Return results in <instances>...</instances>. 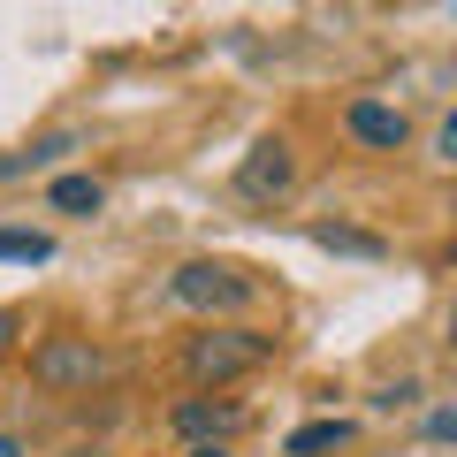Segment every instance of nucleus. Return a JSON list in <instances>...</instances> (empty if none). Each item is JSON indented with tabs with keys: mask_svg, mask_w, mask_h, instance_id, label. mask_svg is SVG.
Segmentation results:
<instances>
[{
	"mask_svg": "<svg viewBox=\"0 0 457 457\" xmlns=\"http://www.w3.org/2000/svg\"><path fill=\"white\" fill-rule=\"evenodd\" d=\"M275 359V336H260V328H198L191 343H183V374L198 381V389H228V381H245V374H260V366Z\"/></svg>",
	"mask_w": 457,
	"mask_h": 457,
	"instance_id": "obj_1",
	"label": "nucleus"
},
{
	"mask_svg": "<svg viewBox=\"0 0 457 457\" xmlns=\"http://www.w3.org/2000/svg\"><path fill=\"white\" fill-rule=\"evenodd\" d=\"M168 297L191 312H245L252 297H260V282L245 275V267H228V260H183L176 275H168Z\"/></svg>",
	"mask_w": 457,
	"mask_h": 457,
	"instance_id": "obj_2",
	"label": "nucleus"
},
{
	"mask_svg": "<svg viewBox=\"0 0 457 457\" xmlns=\"http://www.w3.org/2000/svg\"><path fill=\"white\" fill-rule=\"evenodd\" d=\"M99 374H107V351H99L92 336H46L31 351V381L38 389H92Z\"/></svg>",
	"mask_w": 457,
	"mask_h": 457,
	"instance_id": "obj_3",
	"label": "nucleus"
},
{
	"mask_svg": "<svg viewBox=\"0 0 457 457\" xmlns=\"http://www.w3.org/2000/svg\"><path fill=\"white\" fill-rule=\"evenodd\" d=\"M290 191H297L290 137H260V145L237 161V198H245V206H275V198H290Z\"/></svg>",
	"mask_w": 457,
	"mask_h": 457,
	"instance_id": "obj_4",
	"label": "nucleus"
},
{
	"mask_svg": "<svg viewBox=\"0 0 457 457\" xmlns=\"http://www.w3.org/2000/svg\"><path fill=\"white\" fill-rule=\"evenodd\" d=\"M168 427H176L183 442H228L245 427V411L228 404V396H183V404L168 411Z\"/></svg>",
	"mask_w": 457,
	"mask_h": 457,
	"instance_id": "obj_5",
	"label": "nucleus"
},
{
	"mask_svg": "<svg viewBox=\"0 0 457 457\" xmlns=\"http://www.w3.org/2000/svg\"><path fill=\"white\" fill-rule=\"evenodd\" d=\"M343 130L359 137V145H374V153H396L404 145V114L381 107V99H351V107H343Z\"/></svg>",
	"mask_w": 457,
	"mask_h": 457,
	"instance_id": "obj_6",
	"label": "nucleus"
},
{
	"mask_svg": "<svg viewBox=\"0 0 457 457\" xmlns=\"http://www.w3.org/2000/svg\"><path fill=\"white\" fill-rule=\"evenodd\" d=\"M62 153H77V130H54V137H38V145L8 153V161H0V183H16V176H46V168H62Z\"/></svg>",
	"mask_w": 457,
	"mask_h": 457,
	"instance_id": "obj_7",
	"label": "nucleus"
},
{
	"mask_svg": "<svg viewBox=\"0 0 457 457\" xmlns=\"http://www.w3.org/2000/svg\"><path fill=\"white\" fill-rule=\"evenodd\" d=\"M312 245H320V252H343V260H381V252H389L374 228H351V221H320V228H312Z\"/></svg>",
	"mask_w": 457,
	"mask_h": 457,
	"instance_id": "obj_8",
	"label": "nucleus"
},
{
	"mask_svg": "<svg viewBox=\"0 0 457 457\" xmlns=\"http://www.w3.org/2000/svg\"><path fill=\"white\" fill-rule=\"evenodd\" d=\"M343 442H351V420H305V427H290L282 457H328V450H343Z\"/></svg>",
	"mask_w": 457,
	"mask_h": 457,
	"instance_id": "obj_9",
	"label": "nucleus"
},
{
	"mask_svg": "<svg viewBox=\"0 0 457 457\" xmlns=\"http://www.w3.org/2000/svg\"><path fill=\"white\" fill-rule=\"evenodd\" d=\"M54 213H99V206H107V183H99V176H54Z\"/></svg>",
	"mask_w": 457,
	"mask_h": 457,
	"instance_id": "obj_10",
	"label": "nucleus"
},
{
	"mask_svg": "<svg viewBox=\"0 0 457 457\" xmlns=\"http://www.w3.org/2000/svg\"><path fill=\"white\" fill-rule=\"evenodd\" d=\"M0 260H8V267H46L54 260V237H46V228H0Z\"/></svg>",
	"mask_w": 457,
	"mask_h": 457,
	"instance_id": "obj_11",
	"label": "nucleus"
},
{
	"mask_svg": "<svg viewBox=\"0 0 457 457\" xmlns=\"http://www.w3.org/2000/svg\"><path fill=\"white\" fill-rule=\"evenodd\" d=\"M427 435H435V442H457V404H442V411H427Z\"/></svg>",
	"mask_w": 457,
	"mask_h": 457,
	"instance_id": "obj_12",
	"label": "nucleus"
},
{
	"mask_svg": "<svg viewBox=\"0 0 457 457\" xmlns=\"http://www.w3.org/2000/svg\"><path fill=\"white\" fill-rule=\"evenodd\" d=\"M435 161H450V168H457V114L442 122V137H435Z\"/></svg>",
	"mask_w": 457,
	"mask_h": 457,
	"instance_id": "obj_13",
	"label": "nucleus"
},
{
	"mask_svg": "<svg viewBox=\"0 0 457 457\" xmlns=\"http://www.w3.org/2000/svg\"><path fill=\"white\" fill-rule=\"evenodd\" d=\"M16 328H23V320H16L8 305H0V351H16Z\"/></svg>",
	"mask_w": 457,
	"mask_h": 457,
	"instance_id": "obj_14",
	"label": "nucleus"
},
{
	"mask_svg": "<svg viewBox=\"0 0 457 457\" xmlns=\"http://www.w3.org/2000/svg\"><path fill=\"white\" fill-rule=\"evenodd\" d=\"M183 457H228V450H221V442H191V450H183Z\"/></svg>",
	"mask_w": 457,
	"mask_h": 457,
	"instance_id": "obj_15",
	"label": "nucleus"
},
{
	"mask_svg": "<svg viewBox=\"0 0 457 457\" xmlns=\"http://www.w3.org/2000/svg\"><path fill=\"white\" fill-rule=\"evenodd\" d=\"M0 457H31V450H23V442H16V435H0Z\"/></svg>",
	"mask_w": 457,
	"mask_h": 457,
	"instance_id": "obj_16",
	"label": "nucleus"
},
{
	"mask_svg": "<svg viewBox=\"0 0 457 457\" xmlns=\"http://www.w3.org/2000/svg\"><path fill=\"white\" fill-rule=\"evenodd\" d=\"M450 343H457V305H450Z\"/></svg>",
	"mask_w": 457,
	"mask_h": 457,
	"instance_id": "obj_17",
	"label": "nucleus"
}]
</instances>
